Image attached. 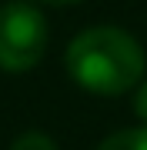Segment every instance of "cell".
<instances>
[{
	"label": "cell",
	"mask_w": 147,
	"mask_h": 150,
	"mask_svg": "<svg viewBox=\"0 0 147 150\" xmlns=\"http://www.w3.org/2000/svg\"><path fill=\"white\" fill-rule=\"evenodd\" d=\"M40 4H50V7H70V4H80V0H40Z\"/></svg>",
	"instance_id": "obj_6"
},
{
	"label": "cell",
	"mask_w": 147,
	"mask_h": 150,
	"mask_svg": "<svg viewBox=\"0 0 147 150\" xmlns=\"http://www.w3.org/2000/svg\"><path fill=\"white\" fill-rule=\"evenodd\" d=\"M64 64L70 80L94 97H120L147 77L144 43L131 30L114 23L80 30L67 43Z\"/></svg>",
	"instance_id": "obj_1"
},
{
	"label": "cell",
	"mask_w": 147,
	"mask_h": 150,
	"mask_svg": "<svg viewBox=\"0 0 147 150\" xmlns=\"http://www.w3.org/2000/svg\"><path fill=\"white\" fill-rule=\"evenodd\" d=\"M97 150H147V123L141 127H124L107 140H100Z\"/></svg>",
	"instance_id": "obj_3"
},
{
	"label": "cell",
	"mask_w": 147,
	"mask_h": 150,
	"mask_svg": "<svg viewBox=\"0 0 147 150\" xmlns=\"http://www.w3.org/2000/svg\"><path fill=\"white\" fill-rule=\"evenodd\" d=\"M134 113L141 123H147V77L134 87Z\"/></svg>",
	"instance_id": "obj_5"
},
{
	"label": "cell",
	"mask_w": 147,
	"mask_h": 150,
	"mask_svg": "<svg viewBox=\"0 0 147 150\" xmlns=\"http://www.w3.org/2000/svg\"><path fill=\"white\" fill-rule=\"evenodd\" d=\"M10 150H57V144H54L50 134H44V130H23V134L13 137Z\"/></svg>",
	"instance_id": "obj_4"
},
{
	"label": "cell",
	"mask_w": 147,
	"mask_h": 150,
	"mask_svg": "<svg viewBox=\"0 0 147 150\" xmlns=\"http://www.w3.org/2000/svg\"><path fill=\"white\" fill-rule=\"evenodd\" d=\"M50 43L47 17L30 0L0 4V70L27 74L44 60Z\"/></svg>",
	"instance_id": "obj_2"
}]
</instances>
